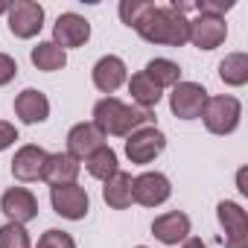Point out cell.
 <instances>
[{"label":"cell","instance_id":"obj_1","mask_svg":"<svg viewBox=\"0 0 248 248\" xmlns=\"http://www.w3.org/2000/svg\"><path fill=\"white\" fill-rule=\"evenodd\" d=\"M93 126L105 135V138H129L132 132L143 129V126H155V111L129 105L117 96H102L93 105Z\"/></svg>","mask_w":248,"mask_h":248},{"label":"cell","instance_id":"obj_2","mask_svg":"<svg viewBox=\"0 0 248 248\" xmlns=\"http://www.w3.org/2000/svg\"><path fill=\"white\" fill-rule=\"evenodd\" d=\"M135 32L149 41V44H164V47H184L190 44V18L181 15L172 3L170 6H155L140 18Z\"/></svg>","mask_w":248,"mask_h":248},{"label":"cell","instance_id":"obj_3","mask_svg":"<svg viewBox=\"0 0 248 248\" xmlns=\"http://www.w3.org/2000/svg\"><path fill=\"white\" fill-rule=\"evenodd\" d=\"M239 120H242V102L233 96V93H219V96H210L204 111H202V123L210 135H233L239 129Z\"/></svg>","mask_w":248,"mask_h":248},{"label":"cell","instance_id":"obj_4","mask_svg":"<svg viewBox=\"0 0 248 248\" xmlns=\"http://www.w3.org/2000/svg\"><path fill=\"white\" fill-rule=\"evenodd\" d=\"M6 24L15 38L30 41L44 30V6L35 0H15L6 12Z\"/></svg>","mask_w":248,"mask_h":248},{"label":"cell","instance_id":"obj_5","mask_svg":"<svg viewBox=\"0 0 248 248\" xmlns=\"http://www.w3.org/2000/svg\"><path fill=\"white\" fill-rule=\"evenodd\" d=\"M207 99L210 93L199 82H178L175 88H170V111L178 120H202Z\"/></svg>","mask_w":248,"mask_h":248},{"label":"cell","instance_id":"obj_6","mask_svg":"<svg viewBox=\"0 0 248 248\" xmlns=\"http://www.w3.org/2000/svg\"><path fill=\"white\" fill-rule=\"evenodd\" d=\"M164 149H167V135L158 126H143L126 138V158L138 167L152 164Z\"/></svg>","mask_w":248,"mask_h":248},{"label":"cell","instance_id":"obj_7","mask_svg":"<svg viewBox=\"0 0 248 248\" xmlns=\"http://www.w3.org/2000/svg\"><path fill=\"white\" fill-rule=\"evenodd\" d=\"M170 196H172V181L164 172H158V170H146V172H140L132 181V199H135V204L161 207L164 202H170Z\"/></svg>","mask_w":248,"mask_h":248},{"label":"cell","instance_id":"obj_8","mask_svg":"<svg viewBox=\"0 0 248 248\" xmlns=\"http://www.w3.org/2000/svg\"><path fill=\"white\" fill-rule=\"evenodd\" d=\"M50 204L62 219L79 222L91 210V196L82 184H62V187H50Z\"/></svg>","mask_w":248,"mask_h":248},{"label":"cell","instance_id":"obj_9","mask_svg":"<svg viewBox=\"0 0 248 248\" xmlns=\"http://www.w3.org/2000/svg\"><path fill=\"white\" fill-rule=\"evenodd\" d=\"M216 219L225 231V248H248V213L236 202H219Z\"/></svg>","mask_w":248,"mask_h":248},{"label":"cell","instance_id":"obj_10","mask_svg":"<svg viewBox=\"0 0 248 248\" xmlns=\"http://www.w3.org/2000/svg\"><path fill=\"white\" fill-rule=\"evenodd\" d=\"M0 210H3L6 222H15V225L27 228L32 219H38V199L27 187H9L0 196Z\"/></svg>","mask_w":248,"mask_h":248},{"label":"cell","instance_id":"obj_11","mask_svg":"<svg viewBox=\"0 0 248 248\" xmlns=\"http://www.w3.org/2000/svg\"><path fill=\"white\" fill-rule=\"evenodd\" d=\"M91 41V24L79 12H62L53 24V44H59L64 53L73 47H85Z\"/></svg>","mask_w":248,"mask_h":248},{"label":"cell","instance_id":"obj_12","mask_svg":"<svg viewBox=\"0 0 248 248\" xmlns=\"http://www.w3.org/2000/svg\"><path fill=\"white\" fill-rule=\"evenodd\" d=\"M225 38H228L225 18H216V15H196V18H190V44L196 50L210 53V50L222 47Z\"/></svg>","mask_w":248,"mask_h":248},{"label":"cell","instance_id":"obj_13","mask_svg":"<svg viewBox=\"0 0 248 248\" xmlns=\"http://www.w3.org/2000/svg\"><path fill=\"white\" fill-rule=\"evenodd\" d=\"M91 79H93V88L105 96H111L114 91H120L123 85L129 82V70H126V62H123L120 56H102L96 59L93 70H91Z\"/></svg>","mask_w":248,"mask_h":248},{"label":"cell","instance_id":"obj_14","mask_svg":"<svg viewBox=\"0 0 248 248\" xmlns=\"http://www.w3.org/2000/svg\"><path fill=\"white\" fill-rule=\"evenodd\" d=\"M193 225H190V216L184 210H167L161 216L152 219V236L161 242V245H181L187 236H190Z\"/></svg>","mask_w":248,"mask_h":248},{"label":"cell","instance_id":"obj_15","mask_svg":"<svg viewBox=\"0 0 248 248\" xmlns=\"http://www.w3.org/2000/svg\"><path fill=\"white\" fill-rule=\"evenodd\" d=\"M47 149L35 146V143H27L15 152L12 158V175L15 181L21 184H30V181H41V172H44V164H47Z\"/></svg>","mask_w":248,"mask_h":248},{"label":"cell","instance_id":"obj_16","mask_svg":"<svg viewBox=\"0 0 248 248\" xmlns=\"http://www.w3.org/2000/svg\"><path fill=\"white\" fill-rule=\"evenodd\" d=\"M15 117L27 126H38L50 117V99L44 91L38 88H24L18 96H15Z\"/></svg>","mask_w":248,"mask_h":248},{"label":"cell","instance_id":"obj_17","mask_svg":"<svg viewBox=\"0 0 248 248\" xmlns=\"http://www.w3.org/2000/svg\"><path fill=\"white\" fill-rule=\"evenodd\" d=\"M102 143H105V135L93 126V123H76V126L67 132V149H64V152L82 164V161H85L91 152H96Z\"/></svg>","mask_w":248,"mask_h":248},{"label":"cell","instance_id":"obj_18","mask_svg":"<svg viewBox=\"0 0 248 248\" xmlns=\"http://www.w3.org/2000/svg\"><path fill=\"white\" fill-rule=\"evenodd\" d=\"M82 172V164L76 158H70L67 152H53L47 155V164H44V172H41V181L50 184V187H62V184H76Z\"/></svg>","mask_w":248,"mask_h":248},{"label":"cell","instance_id":"obj_19","mask_svg":"<svg viewBox=\"0 0 248 248\" xmlns=\"http://www.w3.org/2000/svg\"><path fill=\"white\" fill-rule=\"evenodd\" d=\"M132 175L129 172H123V170H117L111 178H105L102 181V202L111 207V210H126V207H132L135 204V199H132Z\"/></svg>","mask_w":248,"mask_h":248},{"label":"cell","instance_id":"obj_20","mask_svg":"<svg viewBox=\"0 0 248 248\" xmlns=\"http://www.w3.org/2000/svg\"><path fill=\"white\" fill-rule=\"evenodd\" d=\"M129 93H132V105H138V108H146V111H152L158 102H161V96H164V91L140 70V73H135L129 82Z\"/></svg>","mask_w":248,"mask_h":248},{"label":"cell","instance_id":"obj_21","mask_svg":"<svg viewBox=\"0 0 248 248\" xmlns=\"http://www.w3.org/2000/svg\"><path fill=\"white\" fill-rule=\"evenodd\" d=\"M30 62L38 70H44V73H56V70H62L67 64V53L59 44H53V41H38L30 50Z\"/></svg>","mask_w":248,"mask_h":248},{"label":"cell","instance_id":"obj_22","mask_svg":"<svg viewBox=\"0 0 248 248\" xmlns=\"http://www.w3.org/2000/svg\"><path fill=\"white\" fill-rule=\"evenodd\" d=\"M85 170H88V175L91 178H96V181H105V178H111L117 170H120V161H117V152L108 146V143H102L96 152H91L85 161Z\"/></svg>","mask_w":248,"mask_h":248},{"label":"cell","instance_id":"obj_23","mask_svg":"<svg viewBox=\"0 0 248 248\" xmlns=\"http://www.w3.org/2000/svg\"><path fill=\"white\" fill-rule=\"evenodd\" d=\"M219 79L228 88H242L248 85V56L245 53H228L219 62Z\"/></svg>","mask_w":248,"mask_h":248},{"label":"cell","instance_id":"obj_24","mask_svg":"<svg viewBox=\"0 0 248 248\" xmlns=\"http://www.w3.org/2000/svg\"><path fill=\"white\" fill-rule=\"evenodd\" d=\"M143 73H146L161 91L175 88V85L181 82V67H178L172 59H149L146 67H143Z\"/></svg>","mask_w":248,"mask_h":248},{"label":"cell","instance_id":"obj_25","mask_svg":"<svg viewBox=\"0 0 248 248\" xmlns=\"http://www.w3.org/2000/svg\"><path fill=\"white\" fill-rule=\"evenodd\" d=\"M0 248H32V239L24 225L6 222L0 225Z\"/></svg>","mask_w":248,"mask_h":248},{"label":"cell","instance_id":"obj_26","mask_svg":"<svg viewBox=\"0 0 248 248\" xmlns=\"http://www.w3.org/2000/svg\"><path fill=\"white\" fill-rule=\"evenodd\" d=\"M149 9H152V0H120V6H117L120 21L126 24V27H132V30L140 24V18H143Z\"/></svg>","mask_w":248,"mask_h":248},{"label":"cell","instance_id":"obj_27","mask_svg":"<svg viewBox=\"0 0 248 248\" xmlns=\"http://www.w3.org/2000/svg\"><path fill=\"white\" fill-rule=\"evenodd\" d=\"M35 248H76V239L67 233V231H59V228H50L38 236V245Z\"/></svg>","mask_w":248,"mask_h":248},{"label":"cell","instance_id":"obj_28","mask_svg":"<svg viewBox=\"0 0 248 248\" xmlns=\"http://www.w3.org/2000/svg\"><path fill=\"white\" fill-rule=\"evenodd\" d=\"M18 76V62L9 53H0V88H6Z\"/></svg>","mask_w":248,"mask_h":248},{"label":"cell","instance_id":"obj_29","mask_svg":"<svg viewBox=\"0 0 248 248\" xmlns=\"http://www.w3.org/2000/svg\"><path fill=\"white\" fill-rule=\"evenodd\" d=\"M15 140H18V129H15V123L0 120V152H6L9 146H15Z\"/></svg>","mask_w":248,"mask_h":248},{"label":"cell","instance_id":"obj_30","mask_svg":"<svg viewBox=\"0 0 248 248\" xmlns=\"http://www.w3.org/2000/svg\"><path fill=\"white\" fill-rule=\"evenodd\" d=\"M236 190L242 193V196H248V181H245V167L236 172Z\"/></svg>","mask_w":248,"mask_h":248},{"label":"cell","instance_id":"obj_31","mask_svg":"<svg viewBox=\"0 0 248 248\" xmlns=\"http://www.w3.org/2000/svg\"><path fill=\"white\" fill-rule=\"evenodd\" d=\"M181 248H207V245H204L199 236H187V239L181 242Z\"/></svg>","mask_w":248,"mask_h":248},{"label":"cell","instance_id":"obj_32","mask_svg":"<svg viewBox=\"0 0 248 248\" xmlns=\"http://www.w3.org/2000/svg\"><path fill=\"white\" fill-rule=\"evenodd\" d=\"M9 6H12L9 0H0V15H6V12H9Z\"/></svg>","mask_w":248,"mask_h":248},{"label":"cell","instance_id":"obj_33","mask_svg":"<svg viewBox=\"0 0 248 248\" xmlns=\"http://www.w3.org/2000/svg\"><path fill=\"white\" fill-rule=\"evenodd\" d=\"M135 248H149V245H135Z\"/></svg>","mask_w":248,"mask_h":248}]
</instances>
